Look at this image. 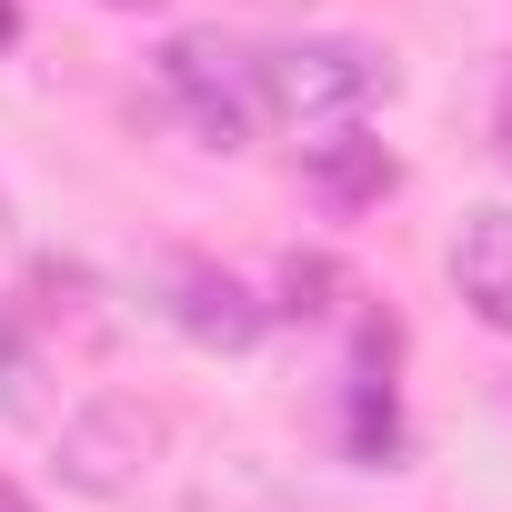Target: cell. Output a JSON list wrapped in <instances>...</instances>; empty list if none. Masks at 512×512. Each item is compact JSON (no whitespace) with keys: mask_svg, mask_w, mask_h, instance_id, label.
Segmentation results:
<instances>
[{"mask_svg":"<svg viewBox=\"0 0 512 512\" xmlns=\"http://www.w3.org/2000/svg\"><path fill=\"white\" fill-rule=\"evenodd\" d=\"M302 171H312V191H322L332 211H372L382 191H402V161H392L372 131H352V121H332L322 141H302Z\"/></svg>","mask_w":512,"mask_h":512,"instance_id":"cell-5","label":"cell"},{"mask_svg":"<svg viewBox=\"0 0 512 512\" xmlns=\"http://www.w3.org/2000/svg\"><path fill=\"white\" fill-rule=\"evenodd\" d=\"M171 322L201 342V352H251L272 322V302H251V282H231L221 262H181L171 272Z\"/></svg>","mask_w":512,"mask_h":512,"instance_id":"cell-4","label":"cell"},{"mask_svg":"<svg viewBox=\"0 0 512 512\" xmlns=\"http://www.w3.org/2000/svg\"><path fill=\"white\" fill-rule=\"evenodd\" d=\"M0 512H31V502H21V492H11V482H0Z\"/></svg>","mask_w":512,"mask_h":512,"instance_id":"cell-12","label":"cell"},{"mask_svg":"<svg viewBox=\"0 0 512 512\" xmlns=\"http://www.w3.org/2000/svg\"><path fill=\"white\" fill-rule=\"evenodd\" d=\"M362 352H372V362H362V382H352V452H362V462H392V452H402V402H392V372H382V362H392V332H372Z\"/></svg>","mask_w":512,"mask_h":512,"instance_id":"cell-7","label":"cell"},{"mask_svg":"<svg viewBox=\"0 0 512 512\" xmlns=\"http://www.w3.org/2000/svg\"><path fill=\"white\" fill-rule=\"evenodd\" d=\"M452 282H462L472 322H492L512 342V211H472L452 231Z\"/></svg>","mask_w":512,"mask_h":512,"instance_id":"cell-6","label":"cell"},{"mask_svg":"<svg viewBox=\"0 0 512 512\" xmlns=\"http://www.w3.org/2000/svg\"><path fill=\"white\" fill-rule=\"evenodd\" d=\"M111 11H151V0H111Z\"/></svg>","mask_w":512,"mask_h":512,"instance_id":"cell-13","label":"cell"},{"mask_svg":"<svg viewBox=\"0 0 512 512\" xmlns=\"http://www.w3.org/2000/svg\"><path fill=\"white\" fill-rule=\"evenodd\" d=\"M382 81H392V71H382V51H362V41H292V51L262 61V101L292 111V121H312V131L352 121Z\"/></svg>","mask_w":512,"mask_h":512,"instance_id":"cell-3","label":"cell"},{"mask_svg":"<svg viewBox=\"0 0 512 512\" xmlns=\"http://www.w3.org/2000/svg\"><path fill=\"white\" fill-rule=\"evenodd\" d=\"M161 91L191 111V131L201 141H221V151H241L251 131H262V61L251 51H231L221 31H171V51H161Z\"/></svg>","mask_w":512,"mask_h":512,"instance_id":"cell-2","label":"cell"},{"mask_svg":"<svg viewBox=\"0 0 512 512\" xmlns=\"http://www.w3.org/2000/svg\"><path fill=\"white\" fill-rule=\"evenodd\" d=\"M342 262H332V251H292V262H282V312L292 322H332L342 312Z\"/></svg>","mask_w":512,"mask_h":512,"instance_id":"cell-8","label":"cell"},{"mask_svg":"<svg viewBox=\"0 0 512 512\" xmlns=\"http://www.w3.org/2000/svg\"><path fill=\"white\" fill-rule=\"evenodd\" d=\"M161 452H171V422H161V402H141V392H91V402L51 432V472H61L81 502L141 492Z\"/></svg>","mask_w":512,"mask_h":512,"instance_id":"cell-1","label":"cell"},{"mask_svg":"<svg viewBox=\"0 0 512 512\" xmlns=\"http://www.w3.org/2000/svg\"><path fill=\"white\" fill-rule=\"evenodd\" d=\"M492 151L512 161V61H502V91H492Z\"/></svg>","mask_w":512,"mask_h":512,"instance_id":"cell-10","label":"cell"},{"mask_svg":"<svg viewBox=\"0 0 512 512\" xmlns=\"http://www.w3.org/2000/svg\"><path fill=\"white\" fill-rule=\"evenodd\" d=\"M11 31H21V11H11V0H0V41H11Z\"/></svg>","mask_w":512,"mask_h":512,"instance_id":"cell-11","label":"cell"},{"mask_svg":"<svg viewBox=\"0 0 512 512\" xmlns=\"http://www.w3.org/2000/svg\"><path fill=\"white\" fill-rule=\"evenodd\" d=\"M31 382H41V362H31V342H21V322L0 312V412H31Z\"/></svg>","mask_w":512,"mask_h":512,"instance_id":"cell-9","label":"cell"}]
</instances>
